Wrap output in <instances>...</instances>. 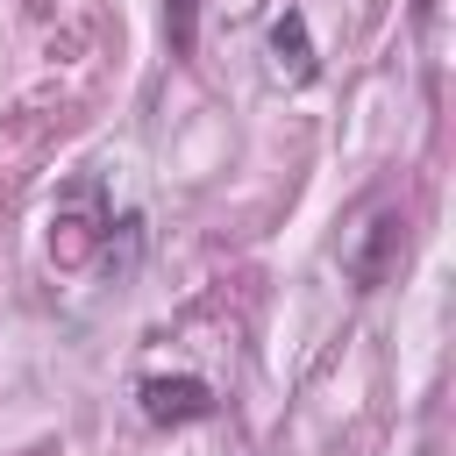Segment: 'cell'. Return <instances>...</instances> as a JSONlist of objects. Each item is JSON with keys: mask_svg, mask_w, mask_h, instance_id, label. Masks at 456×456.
<instances>
[{"mask_svg": "<svg viewBox=\"0 0 456 456\" xmlns=\"http://www.w3.org/2000/svg\"><path fill=\"white\" fill-rule=\"evenodd\" d=\"M142 420H157V428H185V420H214V385L207 378H142Z\"/></svg>", "mask_w": 456, "mask_h": 456, "instance_id": "1", "label": "cell"}, {"mask_svg": "<svg viewBox=\"0 0 456 456\" xmlns=\"http://www.w3.org/2000/svg\"><path fill=\"white\" fill-rule=\"evenodd\" d=\"M399 242H406V221H399V214H370V221H363V242L342 256V264H349V278H356L363 292H370V285H385V278H392V264H399Z\"/></svg>", "mask_w": 456, "mask_h": 456, "instance_id": "2", "label": "cell"}, {"mask_svg": "<svg viewBox=\"0 0 456 456\" xmlns=\"http://www.w3.org/2000/svg\"><path fill=\"white\" fill-rule=\"evenodd\" d=\"M271 50H278V64H285L292 78H314V43H306V14H299V7H285V14L271 21Z\"/></svg>", "mask_w": 456, "mask_h": 456, "instance_id": "3", "label": "cell"}, {"mask_svg": "<svg viewBox=\"0 0 456 456\" xmlns=\"http://www.w3.org/2000/svg\"><path fill=\"white\" fill-rule=\"evenodd\" d=\"M164 28H171V57H192V43H200V0H164Z\"/></svg>", "mask_w": 456, "mask_h": 456, "instance_id": "4", "label": "cell"}]
</instances>
